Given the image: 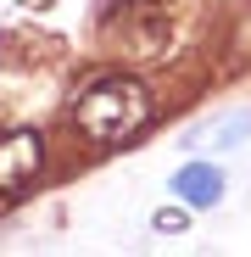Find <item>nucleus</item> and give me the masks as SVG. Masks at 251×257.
Returning <instances> with one entry per match:
<instances>
[{"label":"nucleus","mask_w":251,"mask_h":257,"mask_svg":"<svg viewBox=\"0 0 251 257\" xmlns=\"http://www.w3.org/2000/svg\"><path fill=\"white\" fill-rule=\"evenodd\" d=\"M73 117H78V128L95 146H123V140H134L140 128L151 123V95H145L140 78L112 73V78H95L90 90L78 95Z\"/></svg>","instance_id":"1"},{"label":"nucleus","mask_w":251,"mask_h":257,"mask_svg":"<svg viewBox=\"0 0 251 257\" xmlns=\"http://www.w3.org/2000/svg\"><path fill=\"white\" fill-rule=\"evenodd\" d=\"M34 174H39V135H28V128L0 135V190H17Z\"/></svg>","instance_id":"2"},{"label":"nucleus","mask_w":251,"mask_h":257,"mask_svg":"<svg viewBox=\"0 0 251 257\" xmlns=\"http://www.w3.org/2000/svg\"><path fill=\"white\" fill-rule=\"evenodd\" d=\"M251 140V112H223V117H212V123H201V128H190V151H234V146H245Z\"/></svg>","instance_id":"3"},{"label":"nucleus","mask_w":251,"mask_h":257,"mask_svg":"<svg viewBox=\"0 0 251 257\" xmlns=\"http://www.w3.org/2000/svg\"><path fill=\"white\" fill-rule=\"evenodd\" d=\"M173 196L184 201V207H212L218 196H223V174L206 157H195V162H184L179 174H173Z\"/></svg>","instance_id":"4"},{"label":"nucleus","mask_w":251,"mask_h":257,"mask_svg":"<svg viewBox=\"0 0 251 257\" xmlns=\"http://www.w3.org/2000/svg\"><path fill=\"white\" fill-rule=\"evenodd\" d=\"M156 229H184V212H179V207H167V212H156Z\"/></svg>","instance_id":"5"}]
</instances>
